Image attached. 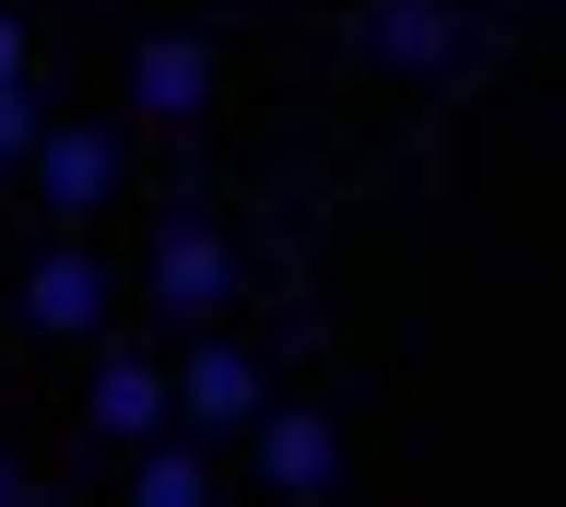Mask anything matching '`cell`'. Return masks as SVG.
<instances>
[{
    "label": "cell",
    "instance_id": "5",
    "mask_svg": "<svg viewBox=\"0 0 566 507\" xmlns=\"http://www.w3.org/2000/svg\"><path fill=\"white\" fill-rule=\"evenodd\" d=\"M24 330H48V342H95L106 330V307H118V272H106L83 236H60V249H35L24 260Z\"/></svg>",
    "mask_w": 566,
    "mask_h": 507
},
{
    "label": "cell",
    "instance_id": "12",
    "mask_svg": "<svg viewBox=\"0 0 566 507\" xmlns=\"http://www.w3.org/2000/svg\"><path fill=\"white\" fill-rule=\"evenodd\" d=\"M35 484H24V461H12V448H0V507H24Z\"/></svg>",
    "mask_w": 566,
    "mask_h": 507
},
{
    "label": "cell",
    "instance_id": "2",
    "mask_svg": "<svg viewBox=\"0 0 566 507\" xmlns=\"http://www.w3.org/2000/svg\"><path fill=\"white\" fill-rule=\"evenodd\" d=\"M142 295L166 307V319H224L237 307V236L201 213V201H177L166 224H154V249H142Z\"/></svg>",
    "mask_w": 566,
    "mask_h": 507
},
{
    "label": "cell",
    "instance_id": "7",
    "mask_svg": "<svg viewBox=\"0 0 566 507\" xmlns=\"http://www.w3.org/2000/svg\"><path fill=\"white\" fill-rule=\"evenodd\" d=\"M130 118H166V130L212 118V36L201 24H154L130 47Z\"/></svg>",
    "mask_w": 566,
    "mask_h": 507
},
{
    "label": "cell",
    "instance_id": "6",
    "mask_svg": "<svg viewBox=\"0 0 566 507\" xmlns=\"http://www.w3.org/2000/svg\"><path fill=\"white\" fill-rule=\"evenodd\" d=\"M366 60L401 83H449L472 60V12L460 0H366Z\"/></svg>",
    "mask_w": 566,
    "mask_h": 507
},
{
    "label": "cell",
    "instance_id": "3",
    "mask_svg": "<svg viewBox=\"0 0 566 507\" xmlns=\"http://www.w3.org/2000/svg\"><path fill=\"white\" fill-rule=\"evenodd\" d=\"M260 355H248V342H224V330L201 319V342H189V355L166 366V413L189 436H212V448H224V436H248V413H260Z\"/></svg>",
    "mask_w": 566,
    "mask_h": 507
},
{
    "label": "cell",
    "instance_id": "11",
    "mask_svg": "<svg viewBox=\"0 0 566 507\" xmlns=\"http://www.w3.org/2000/svg\"><path fill=\"white\" fill-rule=\"evenodd\" d=\"M12 72H35V47H24V12H0V83Z\"/></svg>",
    "mask_w": 566,
    "mask_h": 507
},
{
    "label": "cell",
    "instance_id": "1",
    "mask_svg": "<svg viewBox=\"0 0 566 507\" xmlns=\"http://www.w3.org/2000/svg\"><path fill=\"white\" fill-rule=\"evenodd\" d=\"M24 189H35V213H48V224L118 213V189H130V130H118V118H35Z\"/></svg>",
    "mask_w": 566,
    "mask_h": 507
},
{
    "label": "cell",
    "instance_id": "10",
    "mask_svg": "<svg viewBox=\"0 0 566 507\" xmlns=\"http://www.w3.org/2000/svg\"><path fill=\"white\" fill-rule=\"evenodd\" d=\"M35 118H48V95H35V72H12L0 83V178L24 166V142H35Z\"/></svg>",
    "mask_w": 566,
    "mask_h": 507
},
{
    "label": "cell",
    "instance_id": "8",
    "mask_svg": "<svg viewBox=\"0 0 566 507\" xmlns=\"http://www.w3.org/2000/svg\"><path fill=\"white\" fill-rule=\"evenodd\" d=\"M83 425H95L106 448H142L154 425H177V413H166V366L106 355V366H95V390H83Z\"/></svg>",
    "mask_w": 566,
    "mask_h": 507
},
{
    "label": "cell",
    "instance_id": "9",
    "mask_svg": "<svg viewBox=\"0 0 566 507\" xmlns=\"http://www.w3.org/2000/svg\"><path fill=\"white\" fill-rule=\"evenodd\" d=\"M130 496H142V507H212V436L154 425V436L130 448Z\"/></svg>",
    "mask_w": 566,
    "mask_h": 507
},
{
    "label": "cell",
    "instance_id": "4",
    "mask_svg": "<svg viewBox=\"0 0 566 507\" xmlns=\"http://www.w3.org/2000/svg\"><path fill=\"white\" fill-rule=\"evenodd\" d=\"M248 461H260V484L295 496V507L343 496V425H331L318 401H260V413H248Z\"/></svg>",
    "mask_w": 566,
    "mask_h": 507
}]
</instances>
